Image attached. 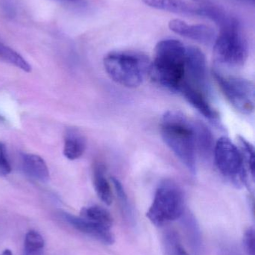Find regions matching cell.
<instances>
[{
  "instance_id": "6da1fadb",
  "label": "cell",
  "mask_w": 255,
  "mask_h": 255,
  "mask_svg": "<svg viewBox=\"0 0 255 255\" xmlns=\"http://www.w3.org/2000/svg\"><path fill=\"white\" fill-rule=\"evenodd\" d=\"M161 133L171 151L193 175L197 169V147L194 122L177 111H169L162 118Z\"/></svg>"
},
{
  "instance_id": "7a4b0ae2",
  "label": "cell",
  "mask_w": 255,
  "mask_h": 255,
  "mask_svg": "<svg viewBox=\"0 0 255 255\" xmlns=\"http://www.w3.org/2000/svg\"><path fill=\"white\" fill-rule=\"evenodd\" d=\"M187 46L175 39L160 40L151 61L149 76L163 88L178 92L184 81Z\"/></svg>"
},
{
  "instance_id": "3957f363",
  "label": "cell",
  "mask_w": 255,
  "mask_h": 255,
  "mask_svg": "<svg viewBox=\"0 0 255 255\" xmlns=\"http://www.w3.org/2000/svg\"><path fill=\"white\" fill-rule=\"evenodd\" d=\"M151 61L145 54L133 51H115L108 53L103 65L112 81L127 88L142 85L149 76Z\"/></svg>"
},
{
  "instance_id": "277c9868",
  "label": "cell",
  "mask_w": 255,
  "mask_h": 255,
  "mask_svg": "<svg viewBox=\"0 0 255 255\" xmlns=\"http://www.w3.org/2000/svg\"><path fill=\"white\" fill-rule=\"evenodd\" d=\"M220 34L214 41L216 61L228 67L244 65L249 56V44L237 18L226 14L218 24Z\"/></svg>"
},
{
  "instance_id": "5b68a950",
  "label": "cell",
  "mask_w": 255,
  "mask_h": 255,
  "mask_svg": "<svg viewBox=\"0 0 255 255\" xmlns=\"http://www.w3.org/2000/svg\"><path fill=\"white\" fill-rule=\"evenodd\" d=\"M185 212V199L181 187L170 180L159 184L147 218L157 227L176 221Z\"/></svg>"
},
{
  "instance_id": "8992f818",
  "label": "cell",
  "mask_w": 255,
  "mask_h": 255,
  "mask_svg": "<svg viewBox=\"0 0 255 255\" xmlns=\"http://www.w3.org/2000/svg\"><path fill=\"white\" fill-rule=\"evenodd\" d=\"M213 153L216 166L223 176L238 187L247 183V171L242 153L229 138H220L214 145Z\"/></svg>"
},
{
  "instance_id": "52a82bcc",
  "label": "cell",
  "mask_w": 255,
  "mask_h": 255,
  "mask_svg": "<svg viewBox=\"0 0 255 255\" xmlns=\"http://www.w3.org/2000/svg\"><path fill=\"white\" fill-rule=\"evenodd\" d=\"M214 79L228 101L244 115L253 113L255 105V85L251 81L236 76H225L214 70Z\"/></svg>"
},
{
  "instance_id": "ba28073f",
  "label": "cell",
  "mask_w": 255,
  "mask_h": 255,
  "mask_svg": "<svg viewBox=\"0 0 255 255\" xmlns=\"http://www.w3.org/2000/svg\"><path fill=\"white\" fill-rule=\"evenodd\" d=\"M182 84L208 94L206 58L202 51L196 46H187L185 73Z\"/></svg>"
},
{
  "instance_id": "9c48e42d",
  "label": "cell",
  "mask_w": 255,
  "mask_h": 255,
  "mask_svg": "<svg viewBox=\"0 0 255 255\" xmlns=\"http://www.w3.org/2000/svg\"><path fill=\"white\" fill-rule=\"evenodd\" d=\"M63 217L75 229L91 238H94L102 244L112 245L115 243V236L110 229L103 227L100 225L85 220L82 217H75L66 213L63 214Z\"/></svg>"
},
{
  "instance_id": "30bf717a",
  "label": "cell",
  "mask_w": 255,
  "mask_h": 255,
  "mask_svg": "<svg viewBox=\"0 0 255 255\" xmlns=\"http://www.w3.org/2000/svg\"><path fill=\"white\" fill-rule=\"evenodd\" d=\"M169 27L176 34L205 45L214 43L217 37L215 31L211 27L202 24L189 25L180 19H172L169 22Z\"/></svg>"
},
{
  "instance_id": "8fae6325",
  "label": "cell",
  "mask_w": 255,
  "mask_h": 255,
  "mask_svg": "<svg viewBox=\"0 0 255 255\" xmlns=\"http://www.w3.org/2000/svg\"><path fill=\"white\" fill-rule=\"evenodd\" d=\"M178 93L207 119L216 121L218 118L217 112L213 109L208 100V94L194 89L188 85H181Z\"/></svg>"
},
{
  "instance_id": "7c38bea8",
  "label": "cell",
  "mask_w": 255,
  "mask_h": 255,
  "mask_svg": "<svg viewBox=\"0 0 255 255\" xmlns=\"http://www.w3.org/2000/svg\"><path fill=\"white\" fill-rule=\"evenodd\" d=\"M150 7L165 11L189 16H200L201 7H196L182 0H142Z\"/></svg>"
},
{
  "instance_id": "4fadbf2b",
  "label": "cell",
  "mask_w": 255,
  "mask_h": 255,
  "mask_svg": "<svg viewBox=\"0 0 255 255\" xmlns=\"http://www.w3.org/2000/svg\"><path fill=\"white\" fill-rule=\"evenodd\" d=\"M21 159L22 170L28 176L40 182H46L49 180V169L41 157L37 154H23Z\"/></svg>"
},
{
  "instance_id": "5bb4252c",
  "label": "cell",
  "mask_w": 255,
  "mask_h": 255,
  "mask_svg": "<svg viewBox=\"0 0 255 255\" xmlns=\"http://www.w3.org/2000/svg\"><path fill=\"white\" fill-rule=\"evenodd\" d=\"M86 140L85 136L74 128H70L66 133L63 153L66 158L70 160L79 158L85 152Z\"/></svg>"
},
{
  "instance_id": "9a60e30c",
  "label": "cell",
  "mask_w": 255,
  "mask_h": 255,
  "mask_svg": "<svg viewBox=\"0 0 255 255\" xmlns=\"http://www.w3.org/2000/svg\"><path fill=\"white\" fill-rule=\"evenodd\" d=\"M93 182H94V190L99 199L108 206L112 205L113 201L112 189L106 178L105 168L103 167V165L97 164L94 167Z\"/></svg>"
},
{
  "instance_id": "2e32d148",
  "label": "cell",
  "mask_w": 255,
  "mask_h": 255,
  "mask_svg": "<svg viewBox=\"0 0 255 255\" xmlns=\"http://www.w3.org/2000/svg\"><path fill=\"white\" fill-rule=\"evenodd\" d=\"M80 217L107 229H111L113 226V219L110 213L102 207L95 205L82 208Z\"/></svg>"
},
{
  "instance_id": "e0dca14e",
  "label": "cell",
  "mask_w": 255,
  "mask_h": 255,
  "mask_svg": "<svg viewBox=\"0 0 255 255\" xmlns=\"http://www.w3.org/2000/svg\"><path fill=\"white\" fill-rule=\"evenodd\" d=\"M163 255H190L181 242L179 234L174 230L165 232L162 238Z\"/></svg>"
},
{
  "instance_id": "ac0fdd59",
  "label": "cell",
  "mask_w": 255,
  "mask_h": 255,
  "mask_svg": "<svg viewBox=\"0 0 255 255\" xmlns=\"http://www.w3.org/2000/svg\"><path fill=\"white\" fill-rule=\"evenodd\" d=\"M195 136H196V147L200 152L204 154H209L214 151V137L209 129L200 122H194Z\"/></svg>"
},
{
  "instance_id": "d6986e66",
  "label": "cell",
  "mask_w": 255,
  "mask_h": 255,
  "mask_svg": "<svg viewBox=\"0 0 255 255\" xmlns=\"http://www.w3.org/2000/svg\"><path fill=\"white\" fill-rule=\"evenodd\" d=\"M0 60L11 64L23 71H31V66L16 51L0 42Z\"/></svg>"
},
{
  "instance_id": "ffe728a7",
  "label": "cell",
  "mask_w": 255,
  "mask_h": 255,
  "mask_svg": "<svg viewBox=\"0 0 255 255\" xmlns=\"http://www.w3.org/2000/svg\"><path fill=\"white\" fill-rule=\"evenodd\" d=\"M44 247V240L35 231H30L25 235L24 249L26 255H34L40 253Z\"/></svg>"
},
{
  "instance_id": "44dd1931",
  "label": "cell",
  "mask_w": 255,
  "mask_h": 255,
  "mask_svg": "<svg viewBox=\"0 0 255 255\" xmlns=\"http://www.w3.org/2000/svg\"><path fill=\"white\" fill-rule=\"evenodd\" d=\"M239 148L242 153L246 166L248 167L249 171L253 178L255 177V148L253 144L249 142L243 136H239Z\"/></svg>"
},
{
  "instance_id": "7402d4cb",
  "label": "cell",
  "mask_w": 255,
  "mask_h": 255,
  "mask_svg": "<svg viewBox=\"0 0 255 255\" xmlns=\"http://www.w3.org/2000/svg\"><path fill=\"white\" fill-rule=\"evenodd\" d=\"M112 183H113L114 187H115V192H116L117 196L119 199L120 203H121V207L123 210H124L127 215L130 216V207H129L128 199H127V195H126L125 191H124V187L122 184H121L117 178H111Z\"/></svg>"
},
{
  "instance_id": "603a6c76",
  "label": "cell",
  "mask_w": 255,
  "mask_h": 255,
  "mask_svg": "<svg viewBox=\"0 0 255 255\" xmlns=\"http://www.w3.org/2000/svg\"><path fill=\"white\" fill-rule=\"evenodd\" d=\"M254 228H249L244 236V247L247 255H255V233Z\"/></svg>"
},
{
  "instance_id": "cb8c5ba5",
  "label": "cell",
  "mask_w": 255,
  "mask_h": 255,
  "mask_svg": "<svg viewBox=\"0 0 255 255\" xmlns=\"http://www.w3.org/2000/svg\"><path fill=\"white\" fill-rule=\"evenodd\" d=\"M11 172L5 145L0 142V176H6Z\"/></svg>"
},
{
  "instance_id": "d4e9b609",
  "label": "cell",
  "mask_w": 255,
  "mask_h": 255,
  "mask_svg": "<svg viewBox=\"0 0 255 255\" xmlns=\"http://www.w3.org/2000/svg\"><path fill=\"white\" fill-rule=\"evenodd\" d=\"M53 1L68 7H82L85 4L84 0H53Z\"/></svg>"
},
{
  "instance_id": "484cf974",
  "label": "cell",
  "mask_w": 255,
  "mask_h": 255,
  "mask_svg": "<svg viewBox=\"0 0 255 255\" xmlns=\"http://www.w3.org/2000/svg\"><path fill=\"white\" fill-rule=\"evenodd\" d=\"M12 255L11 251L10 250H5L2 253V255Z\"/></svg>"
},
{
  "instance_id": "4316f807",
  "label": "cell",
  "mask_w": 255,
  "mask_h": 255,
  "mask_svg": "<svg viewBox=\"0 0 255 255\" xmlns=\"http://www.w3.org/2000/svg\"><path fill=\"white\" fill-rule=\"evenodd\" d=\"M241 1H244V2L249 3V4H255V0H241Z\"/></svg>"
},
{
  "instance_id": "83f0119b",
  "label": "cell",
  "mask_w": 255,
  "mask_h": 255,
  "mask_svg": "<svg viewBox=\"0 0 255 255\" xmlns=\"http://www.w3.org/2000/svg\"><path fill=\"white\" fill-rule=\"evenodd\" d=\"M5 121V120H4V118H3V117H1V115H0V122H3V121Z\"/></svg>"
}]
</instances>
